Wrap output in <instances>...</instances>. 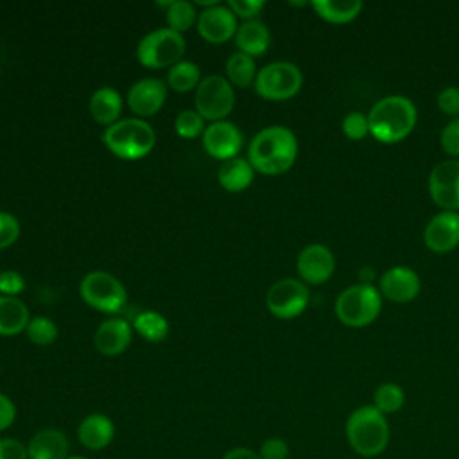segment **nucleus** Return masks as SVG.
<instances>
[{"label": "nucleus", "mask_w": 459, "mask_h": 459, "mask_svg": "<svg viewBox=\"0 0 459 459\" xmlns=\"http://www.w3.org/2000/svg\"><path fill=\"white\" fill-rule=\"evenodd\" d=\"M298 158V138L287 126H267L258 131L247 149L251 167L265 176L287 172Z\"/></svg>", "instance_id": "1"}, {"label": "nucleus", "mask_w": 459, "mask_h": 459, "mask_svg": "<svg viewBox=\"0 0 459 459\" xmlns=\"http://www.w3.org/2000/svg\"><path fill=\"white\" fill-rule=\"evenodd\" d=\"M344 436L357 455L371 459L384 454L389 446L391 427L387 416L369 403L350 412L344 423Z\"/></svg>", "instance_id": "2"}, {"label": "nucleus", "mask_w": 459, "mask_h": 459, "mask_svg": "<svg viewBox=\"0 0 459 459\" xmlns=\"http://www.w3.org/2000/svg\"><path fill=\"white\" fill-rule=\"evenodd\" d=\"M416 120V106L405 95L382 97L368 113L369 133L382 143H396L409 136Z\"/></svg>", "instance_id": "3"}, {"label": "nucleus", "mask_w": 459, "mask_h": 459, "mask_svg": "<svg viewBox=\"0 0 459 459\" xmlns=\"http://www.w3.org/2000/svg\"><path fill=\"white\" fill-rule=\"evenodd\" d=\"M102 143L117 158L140 160L154 149L156 133L152 126L143 118H120L104 129Z\"/></svg>", "instance_id": "4"}, {"label": "nucleus", "mask_w": 459, "mask_h": 459, "mask_svg": "<svg viewBox=\"0 0 459 459\" xmlns=\"http://www.w3.org/2000/svg\"><path fill=\"white\" fill-rule=\"evenodd\" d=\"M382 310V294L373 283H353L335 299L337 319L350 328L371 325Z\"/></svg>", "instance_id": "5"}, {"label": "nucleus", "mask_w": 459, "mask_h": 459, "mask_svg": "<svg viewBox=\"0 0 459 459\" xmlns=\"http://www.w3.org/2000/svg\"><path fill=\"white\" fill-rule=\"evenodd\" d=\"M79 294L84 303L104 314H120L127 303V292L122 281L108 271H90L79 283Z\"/></svg>", "instance_id": "6"}, {"label": "nucleus", "mask_w": 459, "mask_h": 459, "mask_svg": "<svg viewBox=\"0 0 459 459\" xmlns=\"http://www.w3.org/2000/svg\"><path fill=\"white\" fill-rule=\"evenodd\" d=\"M183 34L167 29H156L145 34L136 47V59L147 68H170L181 61L185 54Z\"/></svg>", "instance_id": "7"}, {"label": "nucleus", "mask_w": 459, "mask_h": 459, "mask_svg": "<svg viewBox=\"0 0 459 459\" xmlns=\"http://www.w3.org/2000/svg\"><path fill=\"white\" fill-rule=\"evenodd\" d=\"M303 86L301 70L290 61H273L262 66L255 79L256 93L265 100H287Z\"/></svg>", "instance_id": "8"}, {"label": "nucleus", "mask_w": 459, "mask_h": 459, "mask_svg": "<svg viewBox=\"0 0 459 459\" xmlns=\"http://www.w3.org/2000/svg\"><path fill=\"white\" fill-rule=\"evenodd\" d=\"M195 111L210 122L224 120L235 106V91L230 81L222 75H208L201 79L194 95Z\"/></svg>", "instance_id": "9"}, {"label": "nucleus", "mask_w": 459, "mask_h": 459, "mask_svg": "<svg viewBox=\"0 0 459 459\" xmlns=\"http://www.w3.org/2000/svg\"><path fill=\"white\" fill-rule=\"evenodd\" d=\"M308 299L310 290L307 283L296 278H281L274 281L265 294L267 310L278 319L298 317L307 308Z\"/></svg>", "instance_id": "10"}, {"label": "nucleus", "mask_w": 459, "mask_h": 459, "mask_svg": "<svg viewBox=\"0 0 459 459\" xmlns=\"http://www.w3.org/2000/svg\"><path fill=\"white\" fill-rule=\"evenodd\" d=\"M429 194L439 208L446 212L459 210V158L434 165L429 176Z\"/></svg>", "instance_id": "11"}, {"label": "nucleus", "mask_w": 459, "mask_h": 459, "mask_svg": "<svg viewBox=\"0 0 459 459\" xmlns=\"http://www.w3.org/2000/svg\"><path fill=\"white\" fill-rule=\"evenodd\" d=\"M335 269L333 253L319 242L305 246L296 258V271L303 283L319 285L325 283Z\"/></svg>", "instance_id": "12"}, {"label": "nucleus", "mask_w": 459, "mask_h": 459, "mask_svg": "<svg viewBox=\"0 0 459 459\" xmlns=\"http://www.w3.org/2000/svg\"><path fill=\"white\" fill-rule=\"evenodd\" d=\"M244 136L240 129L228 120L212 122L203 133V147L215 160H231L237 158L242 149Z\"/></svg>", "instance_id": "13"}, {"label": "nucleus", "mask_w": 459, "mask_h": 459, "mask_svg": "<svg viewBox=\"0 0 459 459\" xmlns=\"http://www.w3.org/2000/svg\"><path fill=\"white\" fill-rule=\"evenodd\" d=\"M197 32L208 43H224L230 38H235L237 16L228 5L222 4L206 7L197 16Z\"/></svg>", "instance_id": "14"}, {"label": "nucleus", "mask_w": 459, "mask_h": 459, "mask_svg": "<svg viewBox=\"0 0 459 459\" xmlns=\"http://www.w3.org/2000/svg\"><path fill=\"white\" fill-rule=\"evenodd\" d=\"M167 99V86L158 77H145L131 84L127 91V104L138 118L156 115Z\"/></svg>", "instance_id": "15"}, {"label": "nucleus", "mask_w": 459, "mask_h": 459, "mask_svg": "<svg viewBox=\"0 0 459 459\" xmlns=\"http://www.w3.org/2000/svg\"><path fill=\"white\" fill-rule=\"evenodd\" d=\"M421 289L420 276L414 269L405 265H394L380 276L378 290L384 298L393 303H409L412 301Z\"/></svg>", "instance_id": "16"}, {"label": "nucleus", "mask_w": 459, "mask_h": 459, "mask_svg": "<svg viewBox=\"0 0 459 459\" xmlns=\"http://www.w3.org/2000/svg\"><path fill=\"white\" fill-rule=\"evenodd\" d=\"M423 242L434 253H446L459 246V213L439 212L423 230Z\"/></svg>", "instance_id": "17"}, {"label": "nucleus", "mask_w": 459, "mask_h": 459, "mask_svg": "<svg viewBox=\"0 0 459 459\" xmlns=\"http://www.w3.org/2000/svg\"><path fill=\"white\" fill-rule=\"evenodd\" d=\"M133 341V326L122 317H109L102 321L93 333V346L104 357H117L124 353Z\"/></svg>", "instance_id": "18"}, {"label": "nucleus", "mask_w": 459, "mask_h": 459, "mask_svg": "<svg viewBox=\"0 0 459 459\" xmlns=\"http://www.w3.org/2000/svg\"><path fill=\"white\" fill-rule=\"evenodd\" d=\"M75 434L86 450L99 452L109 446L115 439V423L102 412H91L79 421Z\"/></svg>", "instance_id": "19"}, {"label": "nucleus", "mask_w": 459, "mask_h": 459, "mask_svg": "<svg viewBox=\"0 0 459 459\" xmlns=\"http://www.w3.org/2000/svg\"><path fill=\"white\" fill-rule=\"evenodd\" d=\"M29 459H66L68 437L59 429H41L27 443Z\"/></svg>", "instance_id": "20"}, {"label": "nucleus", "mask_w": 459, "mask_h": 459, "mask_svg": "<svg viewBox=\"0 0 459 459\" xmlns=\"http://www.w3.org/2000/svg\"><path fill=\"white\" fill-rule=\"evenodd\" d=\"M235 45L242 54H247L251 57L262 56L269 50L271 32L264 22L247 20L237 27Z\"/></svg>", "instance_id": "21"}, {"label": "nucleus", "mask_w": 459, "mask_h": 459, "mask_svg": "<svg viewBox=\"0 0 459 459\" xmlns=\"http://www.w3.org/2000/svg\"><path fill=\"white\" fill-rule=\"evenodd\" d=\"M122 95L111 86L97 88L90 97V115L100 126H113L120 120Z\"/></svg>", "instance_id": "22"}, {"label": "nucleus", "mask_w": 459, "mask_h": 459, "mask_svg": "<svg viewBox=\"0 0 459 459\" xmlns=\"http://www.w3.org/2000/svg\"><path fill=\"white\" fill-rule=\"evenodd\" d=\"M29 321L30 314L23 301L11 296H0V335H18L25 332Z\"/></svg>", "instance_id": "23"}, {"label": "nucleus", "mask_w": 459, "mask_h": 459, "mask_svg": "<svg viewBox=\"0 0 459 459\" xmlns=\"http://www.w3.org/2000/svg\"><path fill=\"white\" fill-rule=\"evenodd\" d=\"M255 179V169L246 158H231L224 161L217 172L219 185L228 192H242Z\"/></svg>", "instance_id": "24"}, {"label": "nucleus", "mask_w": 459, "mask_h": 459, "mask_svg": "<svg viewBox=\"0 0 459 459\" xmlns=\"http://www.w3.org/2000/svg\"><path fill=\"white\" fill-rule=\"evenodd\" d=\"M312 9L330 23H348L362 11L360 0H314Z\"/></svg>", "instance_id": "25"}, {"label": "nucleus", "mask_w": 459, "mask_h": 459, "mask_svg": "<svg viewBox=\"0 0 459 459\" xmlns=\"http://www.w3.org/2000/svg\"><path fill=\"white\" fill-rule=\"evenodd\" d=\"M256 74L258 72H256L255 59L247 54L235 52L226 61V75H228V81L231 86L247 88V86L255 84Z\"/></svg>", "instance_id": "26"}, {"label": "nucleus", "mask_w": 459, "mask_h": 459, "mask_svg": "<svg viewBox=\"0 0 459 459\" xmlns=\"http://www.w3.org/2000/svg\"><path fill=\"white\" fill-rule=\"evenodd\" d=\"M133 330L149 342H161L169 335V321L156 310H143L134 317Z\"/></svg>", "instance_id": "27"}, {"label": "nucleus", "mask_w": 459, "mask_h": 459, "mask_svg": "<svg viewBox=\"0 0 459 459\" xmlns=\"http://www.w3.org/2000/svg\"><path fill=\"white\" fill-rule=\"evenodd\" d=\"M201 82V70L195 63L181 59L167 72V86H170L178 93L192 91Z\"/></svg>", "instance_id": "28"}, {"label": "nucleus", "mask_w": 459, "mask_h": 459, "mask_svg": "<svg viewBox=\"0 0 459 459\" xmlns=\"http://www.w3.org/2000/svg\"><path fill=\"white\" fill-rule=\"evenodd\" d=\"M405 403V391L396 382H384L373 393V407L384 416L398 412Z\"/></svg>", "instance_id": "29"}, {"label": "nucleus", "mask_w": 459, "mask_h": 459, "mask_svg": "<svg viewBox=\"0 0 459 459\" xmlns=\"http://www.w3.org/2000/svg\"><path fill=\"white\" fill-rule=\"evenodd\" d=\"M165 16H167L169 29L183 34L194 23H197L199 14L195 11V4L186 2V0H174V2H169Z\"/></svg>", "instance_id": "30"}, {"label": "nucleus", "mask_w": 459, "mask_h": 459, "mask_svg": "<svg viewBox=\"0 0 459 459\" xmlns=\"http://www.w3.org/2000/svg\"><path fill=\"white\" fill-rule=\"evenodd\" d=\"M25 333L32 344L48 346L57 339L59 330L52 319H48L45 316H36V317H30V321L25 328Z\"/></svg>", "instance_id": "31"}, {"label": "nucleus", "mask_w": 459, "mask_h": 459, "mask_svg": "<svg viewBox=\"0 0 459 459\" xmlns=\"http://www.w3.org/2000/svg\"><path fill=\"white\" fill-rule=\"evenodd\" d=\"M174 129H176V134H179L181 138L192 140V138L203 136L206 126H204V118L195 109H185L176 117Z\"/></svg>", "instance_id": "32"}, {"label": "nucleus", "mask_w": 459, "mask_h": 459, "mask_svg": "<svg viewBox=\"0 0 459 459\" xmlns=\"http://www.w3.org/2000/svg\"><path fill=\"white\" fill-rule=\"evenodd\" d=\"M341 129H342V133H344L350 140H362V138L369 133L368 115H364L362 111H350V113L342 118Z\"/></svg>", "instance_id": "33"}, {"label": "nucleus", "mask_w": 459, "mask_h": 459, "mask_svg": "<svg viewBox=\"0 0 459 459\" xmlns=\"http://www.w3.org/2000/svg\"><path fill=\"white\" fill-rule=\"evenodd\" d=\"M20 221L9 213L0 210V249L11 247L20 237Z\"/></svg>", "instance_id": "34"}, {"label": "nucleus", "mask_w": 459, "mask_h": 459, "mask_svg": "<svg viewBox=\"0 0 459 459\" xmlns=\"http://www.w3.org/2000/svg\"><path fill=\"white\" fill-rule=\"evenodd\" d=\"M439 143L441 149L452 156L459 158V117L452 118L439 133Z\"/></svg>", "instance_id": "35"}, {"label": "nucleus", "mask_w": 459, "mask_h": 459, "mask_svg": "<svg viewBox=\"0 0 459 459\" xmlns=\"http://www.w3.org/2000/svg\"><path fill=\"white\" fill-rule=\"evenodd\" d=\"M256 452H258L260 459H289L290 448L283 437L273 436V437H267L265 441H262V445Z\"/></svg>", "instance_id": "36"}, {"label": "nucleus", "mask_w": 459, "mask_h": 459, "mask_svg": "<svg viewBox=\"0 0 459 459\" xmlns=\"http://www.w3.org/2000/svg\"><path fill=\"white\" fill-rule=\"evenodd\" d=\"M25 290L23 276L14 269L0 271V296L16 298V294Z\"/></svg>", "instance_id": "37"}, {"label": "nucleus", "mask_w": 459, "mask_h": 459, "mask_svg": "<svg viewBox=\"0 0 459 459\" xmlns=\"http://www.w3.org/2000/svg\"><path fill=\"white\" fill-rule=\"evenodd\" d=\"M437 108L441 113L455 118L459 117V88L457 86H446L437 93Z\"/></svg>", "instance_id": "38"}, {"label": "nucleus", "mask_w": 459, "mask_h": 459, "mask_svg": "<svg viewBox=\"0 0 459 459\" xmlns=\"http://www.w3.org/2000/svg\"><path fill=\"white\" fill-rule=\"evenodd\" d=\"M226 5L231 9V13L235 16L244 18L247 22V20H255V16L264 9L265 2H262V0H230Z\"/></svg>", "instance_id": "39"}, {"label": "nucleus", "mask_w": 459, "mask_h": 459, "mask_svg": "<svg viewBox=\"0 0 459 459\" xmlns=\"http://www.w3.org/2000/svg\"><path fill=\"white\" fill-rule=\"evenodd\" d=\"M0 459H29L27 445L16 437H0Z\"/></svg>", "instance_id": "40"}, {"label": "nucleus", "mask_w": 459, "mask_h": 459, "mask_svg": "<svg viewBox=\"0 0 459 459\" xmlns=\"http://www.w3.org/2000/svg\"><path fill=\"white\" fill-rule=\"evenodd\" d=\"M14 420H16L14 402L7 394L0 393V432L7 430L14 423Z\"/></svg>", "instance_id": "41"}, {"label": "nucleus", "mask_w": 459, "mask_h": 459, "mask_svg": "<svg viewBox=\"0 0 459 459\" xmlns=\"http://www.w3.org/2000/svg\"><path fill=\"white\" fill-rule=\"evenodd\" d=\"M222 459H260L258 452L249 448V446H235V448H230Z\"/></svg>", "instance_id": "42"}, {"label": "nucleus", "mask_w": 459, "mask_h": 459, "mask_svg": "<svg viewBox=\"0 0 459 459\" xmlns=\"http://www.w3.org/2000/svg\"><path fill=\"white\" fill-rule=\"evenodd\" d=\"M66 459H88V457H84V455H68Z\"/></svg>", "instance_id": "43"}]
</instances>
